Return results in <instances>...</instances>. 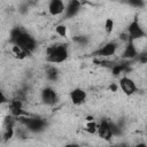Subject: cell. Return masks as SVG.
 <instances>
[{
	"label": "cell",
	"instance_id": "cell-1",
	"mask_svg": "<svg viewBox=\"0 0 147 147\" xmlns=\"http://www.w3.org/2000/svg\"><path fill=\"white\" fill-rule=\"evenodd\" d=\"M10 41L18 46L20 48H22L23 51H25L28 54L33 52L36 48V40L33 37H31L29 33L22 31L20 28H15L11 30L10 32Z\"/></svg>",
	"mask_w": 147,
	"mask_h": 147
},
{
	"label": "cell",
	"instance_id": "cell-2",
	"mask_svg": "<svg viewBox=\"0 0 147 147\" xmlns=\"http://www.w3.org/2000/svg\"><path fill=\"white\" fill-rule=\"evenodd\" d=\"M47 61L51 63H62L68 57V47L65 45H54L47 48Z\"/></svg>",
	"mask_w": 147,
	"mask_h": 147
},
{
	"label": "cell",
	"instance_id": "cell-3",
	"mask_svg": "<svg viewBox=\"0 0 147 147\" xmlns=\"http://www.w3.org/2000/svg\"><path fill=\"white\" fill-rule=\"evenodd\" d=\"M145 36H146L145 31H144L142 28L140 26L138 20L134 18V20L129 24V28H127V38H129V41H137V40H140V39H142Z\"/></svg>",
	"mask_w": 147,
	"mask_h": 147
},
{
	"label": "cell",
	"instance_id": "cell-4",
	"mask_svg": "<svg viewBox=\"0 0 147 147\" xmlns=\"http://www.w3.org/2000/svg\"><path fill=\"white\" fill-rule=\"evenodd\" d=\"M20 119L22 121V123L24 124L26 130H30L33 132H39L45 126V122L40 118H37V117H28V118L21 117Z\"/></svg>",
	"mask_w": 147,
	"mask_h": 147
},
{
	"label": "cell",
	"instance_id": "cell-5",
	"mask_svg": "<svg viewBox=\"0 0 147 147\" xmlns=\"http://www.w3.org/2000/svg\"><path fill=\"white\" fill-rule=\"evenodd\" d=\"M98 136L102 140H106V141L110 140L114 136L113 129H111V123H109L107 121H102L98 126Z\"/></svg>",
	"mask_w": 147,
	"mask_h": 147
},
{
	"label": "cell",
	"instance_id": "cell-6",
	"mask_svg": "<svg viewBox=\"0 0 147 147\" xmlns=\"http://www.w3.org/2000/svg\"><path fill=\"white\" fill-rule=\"evenodd\" d=\"M119 87L121 90L126 94V95H132L136 90H137V86H136V83L133 79H131L130 77H121L119 79Z\"/></svg>",
	"mask_w": 147,
	"mask_h": 147
},
{
	"label": "cell",
	"instance_id": "cell-7",
	"mask_svg": "<svg viewBox=\"0 0 147 147\" xmlns=\"http://www.w3.org/2000/svg\"><path fill=\"white\" fill-rule=\"evenodd\" d=\"M48 11L52 16L62 15L65 11V5L61 0H52L48 3Z\"/></svg>",
	"mask_w": 147,
	"mask_h": 147
},
{
	"label": "cell",
	"instance_id": "cell-8",
	"mask_svg": "<svg viewBox=\"0 0 147 147\" xmlns=\"http://www.w3.org/2000/svg\"><path fill=\"white\" fill-rule=\"evenodd\" d=\"M40 98L42 100V102L45 105H48V106H52L56 102L57 100V95H56V92L51 88V87H46L41 91V94H40Z\"/></svg>",
	"mask_w": 147,
	"mask_h": 147
},
{
	"label": "cell",
	"instance_id": "cell-9",
	"mask_svg": "<svg viewBox=\"0 0 147 147\" xmlns=\"http://www.w3.org/2000/svg\"><path fill=\"white\" fill-rule=\"evenodd\" d=\"M117 44L114 42V41H110V42H107L106 45H103L98 52H96V55L101 56V57H107V56H111V55H115L116 52H117Z\"/></svg>",
	"mask_w": 147,
	"mask_h": 147
},
{
	"label": "cell",
	"instance_id": "cell-10",
	"mask_svg": "<svg viewBox=\"0 0 147 147\" xmlns=\"http://www.w3.org/2000/svg\"><path fill=\"white\" fill-rule=\"evenodd\" d=\"M138 55H139V52L137 51L133 41H126V44L123 48V52H122V57L126 59V60H131Z\"/></svg>",
	"mask_w": 147,
	"mask_h": 147
},
{
	"label": "cell",
	"instance_id": "cell-11",
	"mask_svg": "<svg viewBox=\"0 0 147 147\" xmlns=\"http://www.w3.org/2000/svg\"><path fill=\"white\" fill-rule=\"evenodd\" d=\"M70 99L74 105H82L86 100V92L82 88H74L70 92Z\"/></svg>",
	"mask_w": 147,
	"mask_h": 147
},
{
	"label": "cell",
	"instance_id": "cell-12",
	"mask_svg": "<svg viewBox=\"0 0 147 147\" xmlns=\"http://www.w3.org/2000/svg\"><path fill=\"white\" fill-rule=\"evenodd\" d=\"M79 8H80V2L79 1H70V2H68V5L65 6V11H64V14H65V17H74L76 14H77V11L79 10Z\"/></svg>",
	"mask_w": 147,
	"mask_h": 147
},
{
	"label": "cell",
	"instance_id": "cell-13",
	"mask_svg": "<svg viewBox=\"0 0 147 147\" xmlns=\"http://www.w3.org/2000/svg\"><path fill=\"white\" fill-rule=\"evenodd\" d=\"M98 124L95 123V122H93V121H87V124H86V126H85V130L88 132V133H91V134H94V133H98Z\"/></svg>",
	"mask_w": 147,
	"mask_h": 147
},
{
	"label": "cell",
	"instance_id": "cell-14",
	"mask_svg": "<svg viewBox=\"0 0 147 147\" xmlns=\"http://www.w3.org/2000/svg\"><path fill=\"white\" fill-rule=\"evenodd\" d=\"M46 75H47V78L49 80H56L57 79V76H59V72H57V70L55 68H49L47 70Z\"/></svg>",
	"mask_w": 147,
	"mask_h": 147
},
{
	"label": "cell",
	"instance_id": "cell-15",
	"mask_svg": "<svg viewBox=\"0 0 147 147\" xmlns=\"http://www.w3.org/2000/svg\"><path fill=\"white\" fill-rule=\"evenodd\" d=\"M113 30H114V20L109 17L105 21V31L107 33H110L113 32Z\"/></svg>",
	"mask_w": 147,
	"mask_h": 147
},
{
	"label": "cell",
	"instance_id": "cell-16",
	"mask_svg": "<svg viewBox=\"0 0 147 147\" xmlns=\"http://www.w3.org/2000/svg\"><path fill=\"white\" fill-rule=\"evenodd\" d=\"M55 31H56V33H57L59 36H61V37H65V36H67V26L63 25V24L57 25V26L55 28Z\"/></svg>",
	"mask_w": 147,
	"mask_h": 147
},
{
	"label": "cell",
	"instance_id": "cell-17",
	"mask_svg": "<svg viewBox=\"0 0 147 147\" xmlns=\"http://www.w3.org/2000/svg\"><path fill=\"white\" fill-rule=\"evenodd\" d=\"M124 69H125V67H124L123 64H116V65H114V68H113V74H114L115 76H118L119 74L123 72Z\"/></svg>",
	"mask_w": 147,
	"mask_h": 147
},
{
	"label": "cell",
	"instance_id": "cell-18",
	"mask_svg": "<svg viewBox=\"0 0 147 147\" xmlns=\"http://www.w3.org/2000/svg\"><path fill=\"white\" fill-rule=\"evenodd\" d=\"M64 147H80V146H79L78 144H74V142H72V144H67Z\"/></svg>",
	"mask_w": 147,
	"mask_h": 147
},
{
	"label": "cell",
	"instance_id": "cell-19",
	"mask_svg": "<svg viewBox=\"0 0 147 147\" xmlns=\"http://www.w3.org/2000/svg\"><path fill=\"white\" fill-rule=\"evenodd\" d=\"M136 147H147V145H146V144H142V142H140V144H138Z\"/></svg>",
	"mask_w": 147,
	"mask_h": 147
},
{
	"label": "cell",
	"instance_id": "cell-20",
	"mask_svg": "<svg viewBox=\"0 0 147 147\" xmlns=\"http://www.w3.org/2000/svg\"><path fill=\"white\" fill-rule=\"evenodd\" d=\"M95 147H106V146H95Z\"/></svg>",
	"mask_w": 147,
	"mask_h": 147
}]
</instances>
